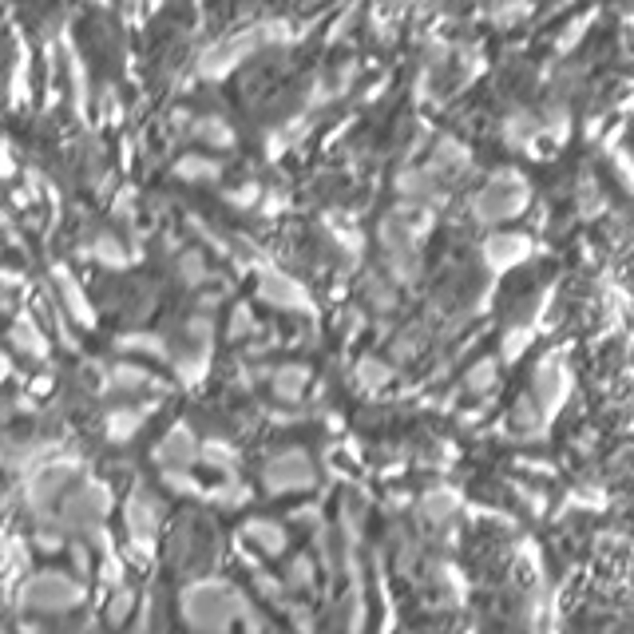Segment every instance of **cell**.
<instances>
[{
    "mask_svg": "<svg viewBox=\"0 0 634 634\" xmlns=\"http://www.w3.org/2000/svg\"><path fill=\"white\" fill-rule=\"evenodd\" d=\"M107 488L104 484H80L76 492L64 496L60 504V524L68 528H96L100 520L107 516Z\"/></svg>",
    "mask_w": 634,
    "mask_h": 634,
    "instance_id": "5",
    "label": "cell"
},
{
    "mask_svg": "<svg viewBox=\"0 0 634 634\" xmlns=\"http://www.w3.org/2000/svg\"><path fill=\"white\" fill-rule=\"evenodd\" d=\"M254 329H258V321H254V310H250V306H234L226 337H230V341H242V337H250Z\"/></svg>",
    "mask_w": 634,
    "mask_h": 634,
    "instance_id": "32",
    "label": "cell"
},
{
    "mask_svg": "<svg viewBox=\"0 0 634 634\" xmlns=\"http://www.w3.org/2000/svg\"><path fill=\"white\" fill-rule=\"evenodd\" d=\"M543 135H551V139H567V127H571V115H567V107L563 104H555V107H547L543 115Z\"/></svg>",
    "mask_w": 634,
    "mask_h": 634,
    "instance_id": "30",
    "label": "cell"
},
{
    "mask_svg": "<svg viewBox=\"0 0 634 634\" xmlns=\"http://www.w3.org/2000/svg\"><path fill=\"white\" fill-rule=\"evenodd\" d=\"M262 484L270 492H302L314 484V464L302 448H286V452H274L262 468Z\"/></svg>",
    "mask_w": 634,
    "mask_h": 634,
    "instance_id": "3",
    "label": "cell"
},
{
    "mask_svg": "<svg viewBox=\"0 0 634 634\" xmlns=\"http://www.w3.org/2000/svg\"><path fill=\"white\" fill-rule=\"evenodd\" d=\"M262 40H266V32H242V36H234V40H226V44H214L211 52H203V60H199V72L203 76H226V72H234L246 56H254L258 48H262Z\"/></svg>",
    "mask_w": 634,
    "mask_h": 634,
    "instance_id": "6",
    "label": "cell"
},
{
    "mask_svg": "<svg viewBox=\"0 0 634 634\" xmlns=\"http://www.w3.org/2000/svg\"><path fill=\"white\" fill-rule=\"evenodd\" d=\"M524 345H528V333H524V329H516V333H512V341H504V357H508V361H512V357H520V349H524Z\"/></svg>",
    "mask_w": 634,
    "mask_h": 634,
    "instance_id": "35",
    "label": "cell"
},
{
    "mask_svg": "<svg viewBox=\"0 0 634 634\" xmlns=\"http://www.w3.org/2000/svg\"><path fill=\"white\" fill-rule=\"evenodd\" d=\"M365 302L377 310V314H393L401 306V286L381 270V274H369L365 278Z\"/></svg>",
    "mask_w": 634,
    "mask_h": 634,
    "instance_id": "16",
    "label": "cell"
},
{
    "mask_svg": "<svg viewBox=\"0 0 634 634\" xmlns=\"http://www.w3.org/2000/svg\"><path fill=\"white\" fill-rule=\"evenodd\" d=\"M528 254H531L528 234H504V230H492V234L484 238V246H480V258H484V266H488L492 274L516 270L520 262H528Z\"/></svg>",
    "mask_w": 634,
    "mask_h": 634,
    "instance_id": "7",
    "label": "cell"
},
{
    "mask_svg": "<svg viewBox=\"0 0 634 634\" xmlns=\"http://www.w3.org/2000/svg\"><path fill=\"white\" fill-rule=\"evenodd\" d=\"M203 456L211 460L214 468H234V452H230L226 444H218V440H211V444L203 448Z\"/></svg>",
    "mask_w": 634,
    "mask_h": 634,
    "instance_id": "34",
    "label": "cell"
},
{
    "mask_svg": "<svg viewBox=\"0 0 634 634\" xmlns=\"http://www.w3.org/2000/svg\"><path fill=\"white\" fill-rule=\"evenodd\" d=\"M496 381H500V361H496V357H480V361H476V365H468V373H464V389H468V393H476V397L492 393V389H496Z\"/></svg>",
    "mask_w": 634,
    "mask_h": 634,
    "instance_id": "21",
    "label": "cell"
},
{
    "mask_svg": "<svg viewBox=\"0 0 634 634\" xmlns=\"http://www.w3.org/2000/svg\"><path fill=\"white\" fill-rule=\"evenodd\" d=\"M258 302L270 310H286V314H310L314 302L306 294V286L282 270H262L258 274Z\"/></svg>",
    "mask_w": 634,
    "mask_h": 634,
    "instance_id": "4",
    "label": "cell"
},
{
    "mask_svg": "<svg viewBox=\"0 0 634 634\" xmlns=\"http://www.w3.org/2000/svg\"><path fill=\"white\" fill-rule=\"evenodd\" d=\"M88 254H92L96 262H104V266H127V246H123L115 234H100L96 246H88Z\"/></svg>",
    "mask_w": 634,
    "mask_h": 634,
    "instance_id": "25",
    "label": "cell"
},
{
    "mask_svg": "<svg viewBox=\"0 0 634 634\" xmlns=\"http://www.w3.org/2000/svg\"><path fill=\"white\" fill-rule=\"evenodd\" d=\"M250 535H254L270 555H278V551L286 547V531L278 528V524H270V520H254V524H250Z\"/></svg>",
    "mask_w": 634,
    "mask_h": 634,
    "instance_id": "28",
    "label": "cell"
},
{
    "mask_svg": "<svg viewBox=\"0 0 634 634\" xmlns=\"http://www.w3.org/2000/svg\"><path fill=\"white\" fill-rule=\"evenodd\" d=\"M270 385H274V397H278V401L298 405L302 393H306V385H310V369H306V365H282V369H274Z\"/></svg>",
    "mask_w": 634,
    "mask_h": 634,
    "instance_id": "15",
    "label": "cell"
},
{
    "mask_svg": "<svg viewBox=\"0 0 634 634\" xmlns=\"http://www.w3.org/2000/svg\"><path fill=\"white\" fill-rule=\"evenodd\" d=\"M575 203H579V211L587 214V218L603 214V207H607V199H603V191H599L595 175H583V179H579V187H575Z\"/></svg>",
    "mask_w": 634,
    "mask_h": 634,
    "instance_id": "24",
    "label": "cell"
},
{
    "mask_svg": "<svg viewBox=\"0 0 634 634\" xmlns=\"http://www.w3.org/2000/svg\"><path fill=\"white\" fill-rule=\"evenodd\" d=\"M8 337H12V349H16V353H24V357H36V361H40V357H48V341H44V333H40V329H36L28 317H24V321H16Z\"/></svg>",
    "mask_w": 634,
    "mask_h": 634,
    "instance_id": "20",
    "label": "cell"
},
{
    "mask_svg": "<svg viewBox=\"0 0 634 634\" xmlns=\"http://www.w3.org/2000/svg\"><path fill=\"white\" fill-rule=\"evenodd\" d=\"M147 385H151L147 369H139V365H111V389H119V393H139V389H147Z\"/></svg>",
    "mask_w": 634,
    "mask_h": 634,
    "instance_id": "23",
    "label": "cell"
},
{
    "mask_svg": "<svg viewBox=\"0 0 634 634\" xmlns=\"http://www.w3.org/2000/svg\"><path fill=\"white\" fill-rule=\"evenodd\" d=\"M531 191L528 179L520 171H496L492 179H484V187L472 195V218L480 226H500V222H512L520 218L524 207H528Z\"/></svg>",
    "mask_w": 634,
    "mask_h": 634,
    "instance_id": "1",
    "label": "cell"
},
{
    "mask_svg": "<svg viewBox=\"0 0 634 634\" xmlns=\"http://www.w3.org/2000/svg\"><path fill=\"white\" fill-rule=\"evenodd\" d=\"M397 191L405 195V199H413V203H436L440 199V175L432 171V167H413V171H401V179H397Z\"/></svg>",
    "mask_w": 634,
    "mask_h": 634,
    "instance_id": "11",
    "label": "cell"
},
{
    "mask_svg": "<svg viewBox=\"0 0 634 634\" xmlns=\"http://www.w3.org/2000/svg\"><path fill=\"white\" fill-rule=\"evenodd\" d=\"M539 135H543V119L531 115V111H512L504 119V143L516 147V151H531L539 143Z\"/></svg>",
    "mask_w": 634,
    "mask_h": 634,
    "instance_id": "14",
    "label": "cell"
},
{
    "mask_svg": "<svg viewBox=\"0 0 634 634\" xmlns=\"http://www.w3.org/2000/svg\"><path fill=\"white\" fill-rule=\"evenodd\" d=\"M187 623L199 631H226L230 619L238 615V595L218 587V583H199L195 591H187Z\"/></svg>",
    "mask_w": 634,
    "mask_h": 634,
    "instance_id": "2",
    "label": "cell"
},
{
    "mask_svg": "<svg viewBox=\"0 0 634 634\" xmlns=\"http://www.w3.org/2000/svg\"><path fill=\"white\" fill-rule=\"evenodd\" d=\"M175 270H179V282L183 286H191V290H199V286H207L214 274H211V266H207V254L203 250H183L179 258H175Z\"/></svg>",
    "mask_w": 634,
    "mask_h": 634,
    "instance_id": "18",
    "label": "cell"
},
{
    "mask_svg": "<svg viewBox=\"0 0 634 634\" xmlns=\"http://www.w3.org/2000/svg\"><path fill=\"white\" fill-rule=\"evenodd\" d=\"M421 345H424V329L421 325H417V329L409 325V329H401V333L393 337V345H389V349H393V361H409V357H417V353H421Z\"/></svg>",
    "mask_w": 634,
    "mask_h": 634,
    "instance_id": "27",
    "label": "cell"
},
{
    "mask_svg": "<svg viewBox=\"0 0 634 634\" xmlns=\"http://www.w3.org/2000/svg\"><path fill=\"white\" fill-rule=\"evenodd\" d=\"M80 583H72V579H64V575H56V571H48V575H36L32 583H28V603L32 607H40V611H68V607H76L80 603Z\"/></svg>",
    "mask_w": 634,
    "mask_h": 634,
    "instance_id": "8",
    "label": "cell"
},
{
    "mask_svg": "<svg viewBox=\"0 0 634 634\" xmlns=\"http://www.w3.org/2000/svg\"><path fill=\"white\" fill-rule=\"evenodd\" d=\"M175 179H183V183H218L222 179V163L207 159V155H183L175 163Z\"/></svg>",
    "mask_w": 634,
    "mask_h": 634,
    "instance_id": "17",
    "label": "cell"
},
{
    "mask_svg": "<svg viewBox=\"0 0 634 634\" xmlns=\"http://www.w3.org/2000/svg\"><path fill=\"white\" fill-rule=\"evenodd\" d=\"M123 353H147V357H167V341L159 333H123L115 341Z\"/></svg>",
    "mask_w": 634,
    "mask_h": 634,
    "instance_id": "22",
    "label": "cell"
},
{
    "mask_svg": "<svg viewBox=\"0 0 634 634\" xmlns=\"http://www.w3.org/2000/svg\"><path fill=\"white\" fill-rule=\"evenodd\" d=\"M452 504H456V496H452V492H432V496L424 500V512H428L432 520H440V516H448V512H452Z\"/></svg>",
    "mask_w": 634,
    "mask_h": 634,
    "instance_id": "33",
    "label": "cell"
},
{
    "mask_svg": "<svg viewBox=\"0 0 634 634\" xmlns=\"http://www.w3.org/2000/svg\"><path fill=\"white\" fill-rule=\"evenodd\" d=\"M187 135H191L195 143H203V147H218V151H230V147H234V127H230L222 115H195L191 127H187Z\"/></svg>",
    "mask_w": 634,
    "mask_h": 634,
    "instance_id": "13",
    "label": "cell"
},
{
    "mask_svg": "<svg viewBox=\"0 0 634 634\" xmlns=\"http://www.w3.org/2000/svg\"><path fill=\"white\" fill-rule=\"evenodd\" d=\"M436 175H444V179H452L456 171H464L468 167V147L464 143H456V139H444V143H436V155H432V163H428Z\"/></svg>",
    "mask_w": 634,
    "mask_h": 634,
    "instance_id": "19",
    "label": "cell"
},
{
    "mask_svg": "<svg viewBox=\"0 0 634 634\" xmlns=\"http://www.w3.org/2000/svg\"><path fill=\"white\" fill-rule=\"evenodd\" d=\"M357 377H361L365 385H385V381L393 377V365L381 361V357H365V361L357 365Z\"/></svg>",
    "mask_w": 634,
    "mask_h": 634,
    "instance_id": "31",
    "label": "cell"
},
{
    "mask_svg": "<svg viewBox=\"0 0 634 634\" xmlns=\"http://www.w3.org/2000/svg\"><path fill=\"white\" fill-rule=\"evenodd\" d=\"M567 389H571V373L563 369L559 357H547V361L535 369V401H539L543 409H559L563 397H567Z\"/></svg>",
    "mask_w": 634,
    "mask_h": 634,
    "instance_id": "10",
    "label": "cell"
},
{
    "mask_svg": "<svg viewBox=\"0 0 634 634\" xmlns=\"http://www.w3.org/2000/svg\"><path fill=\"white\" fill-rule=\"evenodd\" d=\"M155 460L163 468H191L199 460V440L187 424H175L159 444H155Z\"/></svg>",
    "mask_w": 634,
    "mask_h": 634,
    "instance_id": "9",
    "label": "cell"
},
{
    "mask_svg": "<svg viewBox=\"0 0 634 634\" xmlns=\"http://www.w3.org/2000/svg\"><path fill=\"white\" fill-rule=\"evenodd\" d=\"M528 12H531V0H500V4L492 8V16H496L500 28H516Z\"/></svg>",
    "mask_w": 634,
    "mask_h": 634,
    "instance_id": "29",
    "label": "cell"
},
{
    "mask_svg": "<svg viewBox=\"0 0 634 634\" xmlns=\"http://www.w3.org/2000/svg\"><path fill=\"white\" fill-rule=\"evenodd\" d=\"M139 424H143V413H139V409H115V413L107 417V436H111V440H131V436L139 432Z\"/></svg>",
    "mask_w": 634,
    "mask_h": 634,
    "instance_id": "26",
    "label": "cell"
},
{
    "mask_svg": "<svg viewBox=\"0 0 634 634\" xmlns=\"http://www.w3.org/2000/svg\"><path fill=\"white\" fill-rule=\"evenodd\" d=\"M56 290H60V302L68 306V314L76 317V325H84V329L96 325V310H92L88 294L80 290V282H76L68 270H56Z\"/></svg>",
    "mask_w": 634,
    "mask_h": 634,
    "instance_id": "12",
    "label": "cell"
}]
</instances>
